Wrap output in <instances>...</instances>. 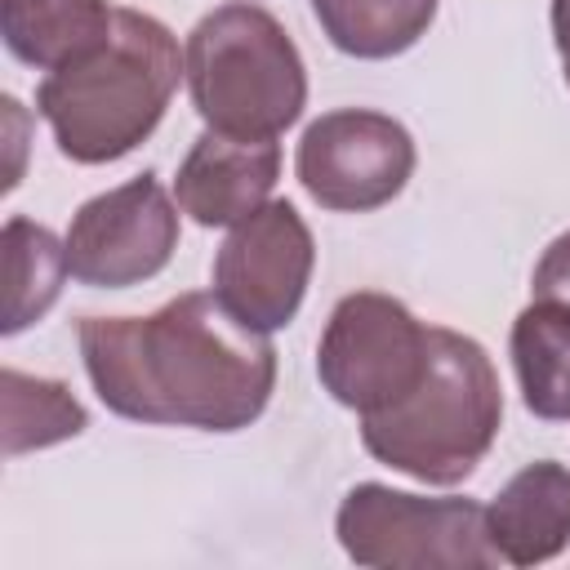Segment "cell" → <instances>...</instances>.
Masks as SVG:
<instances>
[{"label": "cell", "mask_w": 570, "mask_h": 570, "mask_svg": "<svg viewBox=\"0 0 570 570\" xmlns=\"http://www.w3.org/2000/svg\"><path fill=\"white\" fill-rule=\"evenodd\" d=\"M414 160L419 151L401 120L370 107H338L303 129L294 174L321 209L370 214L401 196Z\"/></svg>", "instance_id": "obj_7"}, {"label": "cell", "mask_w": 570, "mask_h": 570, "mask_svg": "<svg viewBox=\"0 0 570 570\" xmlns=\"http://www.w3.org/2000/svg\"><path fill=\"white\" fill-rule=\"evenodd\" d=\"M183 76L174 31L138 9H116L111 31L53 67L36 89V111L53 142L76 165H107L129 156L160 125Z\"/></svg>", "instance_id": "obj_2"}, {"label": "cell", "mask_w": 570, "mask_h": 570, "mask_svg": "<svg viewBox=\"0 0 570 570\" xmlns=\"http://www.w3.org/2000/svg\"><path fill=\"white\" fill-rule=\"evenodd\" d=\"M85 374L134 423L240 432L276 387V347L218 294H178L151 316H85Z\"/></svg>", "instance_id": "obj_1"}, {"label": "cell", "mask_w": 570, "mask_h": 570, "mask_svg": "<svg viewBox=\"0 0 570 570\" xmlns=\"http://www.w3.org/2000/svg\"><path fill=\"white\" fill-rule=\"evenodd\" d=\"M183 76L205 129L276 138L307 107V67L289 31L258 4L205 13L183 49Z\"/></svg>", "instance_id": "obj_4"}, {"label": "cell", "mask_w": 570, "mask_h": 570, "mask_svg": "<svg viewBox=\"0 0 570 570\" xmlns=\"http://www.w3.org/2000/svg\"><path fill=\"white\" fill-rule=\"evenodd\" d=\"M316 267L312 227L289 200H267L240 218L214 254V294L254 330H285Z\"/></svg>", "instance_id": "obj_9"}, {"label": "cell", "mask_w": 570, "mask_h": 570, "mask_svg": "<svg viewBox=\"0 0 570 570\" xmlns=\"http://www.w3.org/2000/svg\"><path fill=\"white\" fill-rule=\"evenodd\" d=\"M276 178H281L276 138H232L205 129L178 165L174 200L200 227H236L258 205H267Z\"/></svg>", "instance_id": "obj_10"}, {"label": "cell", "mask_w": 570, "mask_h": 570, "mask_svg": "<svg viewBox=\"0 0 570 570\" xmlns=\"http://www.w3.org/2000/svg\"><path fill=\"white\" fill-rule=\"evenodd\" d=\"M485 530L503 566H543L570 543V468L525 463L485 508Z\"/></svg>", "instance_id": "obj_11"}, {"label": "cell", "mask_w": 570, "mask_h": 570, "mask_svg": "<svg viewBox=\"0 0 570 570\" xmlns=\"http://www.w3.org/2000/svg\"><path fill=\"white\" fill-rule=\"evenodd\" d=\"M530 289L534 298H561L570 303V232H561L534 263V276H530Z\"/></svg>", "instance_id": "obj_17"}, {"label": "cell", "mask_w": 570, "mask_h": 570, "mask_svg": "<svg viewBox=\"0 0 570 570\" xmlns=\"http://www.w3.org/2000/svg\"><path fill=\"white\" fill-rule=\"evenodd\" d=\"M512 370L534 419H570V303L534 298L512 321Z\"/></svg>", "instance_id": "obj_12"}, {"label": "cell", "mask_w": 570, "mask_h": 570, "mask_svg": "<svg viewBox=\"0 0 570 570\" xmlns=\"http://www.w3.org/2000/svg\"><path fill=\"white\" fill-rule=\"evenodd\" d=\"M428 352L432 325H423L392 294L356 289L334 303L321 330L316 374L338 405L356 414H379L419 387Z\"/></svg>", "instance_id": "obj_6"}, {"label": "cell", "mask_w": 570, "mask_h": 570, "mask_svg": "<svg viewBox=\"0 0 570 570\" xmlns=\"http://www.w3.org/2000/svg\"><path fill=\"white\" fill-rule=\"evenodd\" d=\"M312 13L338 53L379 62L428 36L436 0H312Z\"/></svg>", "instance_id": "obj_14"}, {"label": "cell", "mask_w": 570, "mask_h": 570, "mask_svg": "<svg viewBox=\"0 0 570 570\" xmlns=\"http://www.w3.org/2000/svg\"><path fill=\"white\" fill-rule=\"evenodd\" d=\"M4 387V454L18 459L27 450L58 445L89 428V410L58 379H31L13 365L0 370Z\"/></svg>", "instance_id": "obj_16"}, {"label": "cell", "mask_w": 570, "mask_h": 570, "mask_svg": "<svg viewBox=\"0 0 570 570\" xmlns=\"http://www.w3.org/2000/svg\"><path fill=\"white\" fill-rule=\"evenodd\" d=\"M552 45L561 58V76L570 85V0H552Z\"/></svg>", "instance_id": "obj_18"}, {"label": "cell", "mask_w": 570, "mask_h": 570, "mask_svg": "<svg viewBox=\"0 0 570 570\" xmlns=\"http://www.w3.org/2000/svg\"><path fill=\"white\" fill-rule=\"evenodd\" d=\"M334 534L356 566L410 570H494L503 566L485 508L476 499H423L379 481H361L334 512Z\"/></svg>", "instance_id": "obj_5"}, {"label": "cell", "mask_w": 570, "mask_h": 570, "mask_svg": "<svg viewBox=\"0 0 570 570\" xmlns=\"http://www.w3.org/2000/svg\"><path fill=\"white\" fill-rule=\"evenodd\" d=\"M67 240H58L45 223L13 214L4 223V334H22L40 321L67 281Z\"/></svg>", "instance_id": "obj_15"}, {"label": "cell", "mask_w": 570, "mask_h": 570, "mask_svg": "<svg viewBox=\"0 0 570 570\" xmlns=\"http://www.w3.org/2000/svg\"><path fill=\"white\" fill-rule=\"evenodd\" d=\"M111 18L116 9H107V0H0L4 49L40 71L94 49L111 31Z\"/></svg>", "instance_id": "obj_13"}, {"label": "cell", "mask_w": 570, "mask_h": 570, "mask_svg": "<svg viewBox=\"0 0 570 570\" xmlns=\"http://www.w3.org/2000/svg\"><path fill=\"white\" fill-rule=\"evenodd\" d=\"M503 423V387L485 347L432 325L419 387L379 414H361V445L423 485H459L490 454Z\"/></svg>", "instance_id": "obj_3"}, {"label": "cell", "mask_w": 570, "mask_h": 570, "mask_svg": "<svg viewBox=\"0 0 570 570\" xmlns=\"http://www.w3.org/2000/svg\"><path fill=\"white\" fill-rule=\"evenodd\" d=\"M178 249V200L156 174H138L71 214L67 267L80 285L129 289L169 267Z\"/></svg>", "instance_id": "obj_8"}]
</instances>
